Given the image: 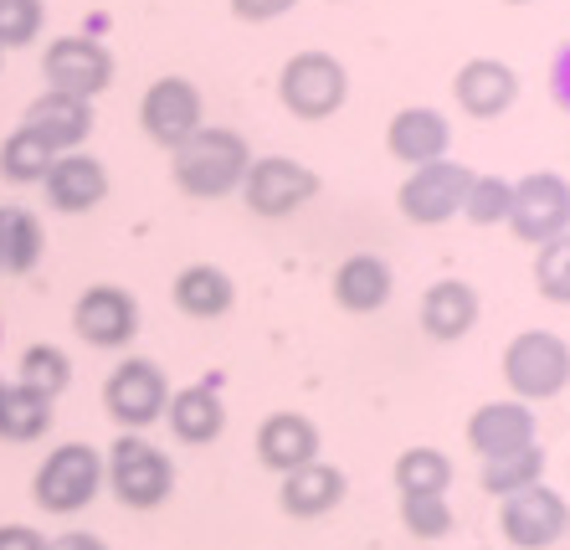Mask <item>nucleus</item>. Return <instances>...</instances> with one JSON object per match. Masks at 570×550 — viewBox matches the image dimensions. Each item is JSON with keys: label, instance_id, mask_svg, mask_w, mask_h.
I'll use <instances>...</instances> for the list:
<instances>
[{"label": "nucleus", "instance_id": "1", "mask_svg": "<svg viewBox=\"0 0 570 550\" xmlns=\"http://www.w3.org/2000/svg\"><path fill=\"white\" fill-rule=\"evenodd\" d=\"M253 165V149L237 129H216V124H200L196 135L180 149H170V180L175 190H186L196 202H222V196H237L242 175Z\"/></svg>", "mask_w": 570, "mask_h": 550}, {"label": "nucleus", "instance_id": "2", "mask_svg": "<svg viewBox=\"0 0 570 550\" xmlns=\"http://www.w3.org/2000/svg\"><path fill=\"white\" fill-rule=\"evenodd\" d=\"M104 483L124 510H159L175 494V463L145 432H124L104 453Z\"/></svg>", "mask_w": 570, "mask_h": 550}, {"label": "nucleus", "instance_id": "3", "mask_svg": "<svg viewBox=\"0 0 570 550\" xmlns=\"http://www.w3.org/2000/svg\"><path fill=\"white\" fill-rule=\"evenodd\" d=\"M104 489V453L94 443H57L31 473V499L47 514H78L88 510Z\"/></svg>", "mask_w": 570, "mask_h": 550}, {"label": "nucleus", "instance_id": "4", "mask_svg": "<svg viewBox=\"0 0 570 550\" xmlns=\"http://www.w3.org/2000/svg\"><path fill=\"white\" fill-rule=\"evenodd\" d=\"M278 98L293 119H308V124L334 119L350 98V72L330 52H298L278 72Z\"/></svg>", "mask_w": 570, "mask_h": 550}, {"label": "nucleus", "instance_id": "5", "mask_svg": "<svg viewBox=\"0 0 570 550\" xmlns=\"http://www.w3.org/2000/svg\"><path fill=\"white\" fill-rule=\"evenodd\" d=\"M504 381L514 402H550L570 386V345L550 330H524L504 350Z\"/></svg>", "mask_w": 570, "mask_h": 550}, {"label": "nucleus", "instance_id": "6", "mask_svg": "<svg viewBox=\"0 0 570 550\" xmlns=\"http://www.w3.org/2000/svg\"><path fill=\"white\" fill-rule=\"evenodd\" d=\"M237 196L247 202L253 216L283 222V216H293L298 206H308L318 196V175L304 160H293V155H257L247 165V175H242Z\"/></svg>", "mask_w": 570, "mask_h": 550}, {"label": "nucleus", "instance_id": "7", "mask_svg": "<svg viewBox=\"0 0 570 550\" xmlns=\"http://www.w3.org/2000/svg\"><path fill=\"white\" fill-rule=\"evenodd\" d=\"M170 406V381L159 371V361L149 355H129L108 371L104 381V412L119 422L124 432H139V428H155L159 416Z\"/></svg>", "mask_w": 570, "mask_h": 550}, {"label": "nucleus", "instance_id": "8", "mask_svg": "<svg viewBox=\"0 0 570 550\" xmlns=\"http://www.w3.org/2000/svg\"><path fill=\"white\" fill-rule=\"evenodd\" d=\"M509 232L530 247H544L570 232V186L556 170L519 175L509 190Z\"/></svg>", "mask_w": 570, "mask_h": 550}, {"label": "nucleus", "instance_id": "9", "mask_svg": "<svg viewBox=\"0 0 570 550\" xmlns=\"http://www.w3.org/2000/svg\"><path fill=\"white\" fill-rule=\"evenodd\" d=\"M468 165L458 160H432V165H416L396 190V212L412 222V227H448L452 216L463 212V196L473 186Z\"/></svg>", "mask_w": 570, "mask_h": 550}, {"label": "nucleus", "instance_id": "10", "mask_svg": "<svg viewBox=\"0 0 570 550\" xmlns=\"http://www.w3.org/2000/svg\"><path fill=\"white\" fill-rule=\"evenodd\" d=\"M72 335L94 350H124L139 335V298L119 283H94L72 304Z\"/></svg>", "mask_w": 570, "mask_h": 550}, {"label": "nucleus", "instance_id": "11", "mask_svg": "<svg viewBox=\"0 0 570 550\" xmlns=\"http://www.w3.org/2000/svg\"><path fill=\"white\" fill-rule=\"evenodd\" d=\"M41 78H47L52 94H72L94 104L108 82H114V57L94 37H57L41 52Z\"/></svg>", "mask_w": 570, "mask_h": 550}, {"label": "nucleus", "instance_id": "12", "mask_svg": "<svg viewBox=\"0 0 570 550\" xmlns=\"http://www.w3.org/2000/svg\"><path fill=\"white\" fill-rule=\"evenodd\" d=\"M499 530L514 550H550L570 530V510L556 489L530 483V489L499 499Z\"/></svg>", "mask_w": 570, "mask_h": 550}, {"label": "nucleus", "instance_id": "13", "mask_svg": "<svg viewBox=\"0 0 570 550\" xmlns=\"http://www.w3.org/2000/svg\"><path fill=\"white\" fill-rule=\"evenodd\" d=\"M139 129L159 149H180L200 129V88L190 78H155L139 104Z\"/></svg>", "mask_w": 570, "mask_h": 550}, {"label": "nucleus", "instance_id": "14", "mask_svg": "<svg viewBox=\"0 0 570 550\" xmlns=\"http://www.w3.org/2000/svg\"><path fill=\"white\" fill-rule=\"evenodd\" d=\"M478 314H483V298H478V288L468 278H438L426 283V294L416 298V324L438 345H458L463 335H473Z\"/></svg>", "mask_w": 570, "mask_h": 550}, {"label": "nucleus", "instance_id": "15", "mask_svg": "<svg viewBox=\"0 0 570 550\" xmlns=\"http://www.w3.org/2000/svg\"><path fill=\"white\" fill-rule=\"evenodd\" d=\"M448 145H452V124H448L442 108L412 104V108H396L391 124H385V149H391L406 170L432 165V160H448Z\"/></svg>", "mask_w": 570, "mask_h": 550}, {"label": "nucleus", "instance_id": "16", "mask_svg": "<svg viewBox=\"0 0 570 550\" xmlns=\"http://www.w3.org/2000/svg\"><path fill=\"white\" fill-rule=\"evenodd\" d=\"M350 494V479L340 463H324V458H314V463H304V469H293L278 479V504L288 520H324L330 510H340Z\"/></svg>", "mask_w": 570, "mask_h": 550}, {"label": "nucleus", "instance_id": "17", "mask_svg": "<svg viewBox=\"0 0 570 550\" xmlns=\"http://www.w3.org/2000/svg\"><path fill=\"white\" fill-rule=\"evenodd\" d=\"M452 98H458L468 119H499L519 98V72L509 62H499V57H473L452 78Z\"/></svg>", "mask_w": 570, "mask_h": 550}, {"label": "nucleus", "instance_id": "18", "mask_svg": "<svg viewBox=\"0 0 570 550\" xmlns=\"http://www.w3.org/2000/svg\"><path fill=\"white\" fill-rule=\"evenodd\" d=\"M41 190H47V206L62 216L94 212V206H104V196H108V165L94 160V155H82V149L57 155L52 170L41 175Z\"/></svg>", "mask_w": 570, "mask_h": 550}, {"label": "nucleus", "instance_id": "19", "mask_svg": "<svg viewBox=\"0 0 570 550\" xmlns=\"http://www.w3.org/2000/svg\"><path fill=\"white\" fill-rule=\"evenodd\" d=\"M468 448L483 463L524 453V448H534V412L524 402H483L468 416Z\"/></svg>", "mask_w": 570, "mask_h": 550}, {"label": "nucleus", "instance_id": "20", "mask_svg": "<svg viewBox=\"0 0 570 550\" xmlns=\"http://www.w3.org/2000/svg\"><path fill=\"white\" fill-rule=\"evenodd\" d=\"M334 304L345 314H381L396 294V273L391 263L375 253H350L340 268H334Z\"/></svg>", "mask_w": 570, "mask_h": 550}, {"label": "nucleus", "instance_id": "21", "mask_svg": "<svg viewBox=\"0 0 570 550\" xmlns=\"http://www.w3.org/2000/svg\"><path fill=\"white\" fill-rule=\"evenodd\" d=\"M165 416H170V438L186 448H206L216 443L226 432V402H222V386H216L212 376L196 381V386H180L170 396V406H165Z\"/></svg>", "mask_w": 570, "mask_h": 550}, {"label": "nucleus", "instance_id": "22", "mask_svg": "<svg viewBox=\"0 0 570 550\" xmlns=\"http://www.w3.org/2000/svg\"><path fill=\"white\" fill-rule=\"evenodd\" d=\"M257 458H263V469H273L278 479L293 469H304V463L318 458V428L304 412L263 416V428H257Z\"/></svg>", "mask_w": 570, "mask_h": 550}, {"label": "nucleus", "instance_id": "23", "mask_svg": "<svg viewBox=\"0 0 570 550\" xmlns=\"http://www.w3.org/2000/svg\"><path fill=\"white\" fill-rule=\"evenodd\" d=\"M27 129H37L47 145L57 149V155H72V149H82V139L94 135V104L88 98H72V94H47L31 98L27 108Z\"/></svg>", "mask_w": 570, "mask_h": 550}, {"label": "nucleus", "instance_id": "24", "mask_svg": "<svg viewBox=\"0 0 570 550\" xmlns=\"http://www.w3.org/2000/svg\"><path fill=\"white\" fill-rule=\"evenodd\" d=\"M170 298L186 320H226L232 304H237V283H232L226 268H216V263H190V268L175 273Z\"/></svg>", "mask_w": 570, "mask_h": 550}, {"label": "nucleus", "instance_id": "25", "mask_svg": "<svg viewBox=\"0 0 570 550\" xmlns=\"http://www.w3.org/2000/svg\"><path fill=\"white\" fill-rule=\"evenodd\" d=\"M391 479H396V494L401 499H448V489H452V458L442 453V448H432V443L406 448V453L396 458Z\"/></svg>", "mask_w": 570, "mask_h": 550}, {"label": "nucleus", "instance_id": "26", "mask_svg": "<svg viewBox=\"0 0 570 550\" xmlns=\"http://www.w3.org/2000/svg\"><path fill=\"white\" fill-rule=\"evenodd\" d=\"M41 247L47 237H41L37 216L27 206H0V273H11V278L31 273L41 263Z\"/></svg>", "mask_w": 570, "mask_h": 550}, {"label": "nucleus", "instance_id": "27", "mask_svg": "<svg viewBox=\"0 0 570 550\" xmlns=\"http://www.w3.org/2000/svg\"><path fill=\"white\" fill-rule=\"evenodd\" d=\"M52 428V402L27 386H0V443H37Z\"/></svg>", "mask_w": 570, "mask_h": 550}, {"label": "nucleus", "instance_id": "28", "mask_svg": "<svg viewBox=\"0 0 570 550\" xmlns=\"http://www.w3.org/2000/svg\"><path fill=\"white\" fill-rule=\"evenodd\" d=\"M52 160H57V149L47 145L37 129H27V124L11 129L6 145H0V175L16 180V186H41V175L52 170Z\"/></svg>", "mask_w": 570, "mask_h": 550}, {"label": "nucleus", "instance_id": "29", "mask_svg": "<svg viewBox=\"0 0 570 550\" xmlns=\"http://www.w3.org/2000/svg\"><path fill=\"white\" fill-rule=\"evenodd\" d=\"M16 386L37 391L47 402H57L67 386H72V355L57 345H27L21 350V365H16Z\"/></svg>", "mask_w": 570, "mask_h": 550}, {"label": "nucleus", "instance_id": "30", "mask_svg": "<svg viewBox=\"0 0 570 550\" xmlns=\"http://www.w3.org/2000/svg\"><path fill=\"white\" fill-rule=\"evenodd\" d=\"M540 469H544V453L540 448H524V453H514V458H489L483 473H478V483H483L489 494L509 499V494H519V489L540 483Z\"/></svg>", "mask_w": 570, "mask_h": 550}, {"label": "nucleus", "instance_id": "31", "mask_svg": "<svg viewBox=\"0 0 570 550\" xmlns=\"http://www.w3.org/2000/svg\"><path fill=\"white\" fill-rule=\"evenodd\" d=\"M509 180H499V175H473V186H468L463 196V216L473 222V227H499V222H509Z\"/></svg>", "mask_w": 570, "mask_h": 550}, {"label": "nucleus", "instance_id": "32", "mask_svg": "<svg viewBox=\"0 0 570 550\" xmlns=\"http://www.w3.org/2000/svg\"><path fill=\"white\" fill-rule=\"evenodd\" d=\"M534 288L550 304H570V232L540 247V257H534Z\"/></svg>", "mask_w": 570, "mask_h": 550}, {"label": "nucleus", "instance_id": "33", "mask_svg": "<svg viewBox=\"0 0 570 550\" xmlns=\"http://www.w3.org/2000/svg\"><path fill=\"white\" fill-rule=\"evenodd\" d=\"M41 21H47L41 0H0V52L31 47L41 37Z\"/></svg>", "mask_w": 570, "mask_h": 550}, {"label": "nucleus", "instance_id": "34", "mask_svg": "<svg viewBox=\"0 0 570 550\" xmlns=\"http://www.w3.org/2000/svg\"><path fill=\"white\" fill-rule=\"evenodd\" d=\"M452 504L448 499H401V524L412 530L416 540H442L452 530Z\"/></svg>", "mask_w": 570, "mask_h": 550}, {"label": "nucleus", "instance_id": "35", "mask_svg": "<svg viewBox=\"0 0 570 550\" xmlns=\"http://www.w3.org/2000/svg\"><path fill=\"white\" fill-rule=\"evenodd\" d=\"M293 6H298V0H232V16H237V21H278Z\"/></svg>", "mask_w": 570, "mask_h": 550}, {"label": "nucleus", "instance_id": "36", "mask_svg": "<svg viewBox=\"0 0 570 550\" xmlns=\"http://www.w3.org/2000/svg\"><path fill=\"white\" fill-rule=\"evenodd\" d=\"M0 550H47L37 524H0Z\"/></svg>", "mask_w": 570, "mask_h": 550}, {"label": "nucleus", "instance_id": "37", "mask_svg": "<svg viewBox=\"0 0 570 550\" xmlns=\"http://www.w3.org/2000/svg\"><path fill=\"white\" fill-rule=\"evenodd\" d=\"M47 550H108L104 536H88V530H67V536L47 540Z\"/></svg>", "mask_w": 570, "mask_h": 550}, {"label": "nucleus", "instance_id": "38", "mask_svg": "<svg viewBox=\"0 0 570 550\" xmlns=\"http://www.w3.org/2000/svg\"><path fill=\"white\" fill-rule=\"evenodd\" d=\"M0 386H6V381H0Z\"/></svg>", "mask_w": 570, "mask_h": 550}, {"label": "nucleus", "instance_id": "39", "mask_svg": "<svg viewBox=\"0 0 570 550\" xmlns=\"http://www.w3.org/2000/svg\"><path fill=\"white\" fill-rule=\"evenodd\" d=\"M514 6H519V0H514Z\"/></svg>", "mask_w": 570, "mask_h": 550}]
</instances>
